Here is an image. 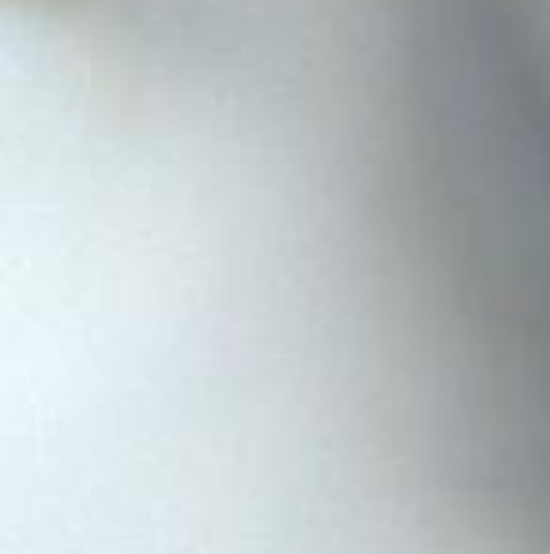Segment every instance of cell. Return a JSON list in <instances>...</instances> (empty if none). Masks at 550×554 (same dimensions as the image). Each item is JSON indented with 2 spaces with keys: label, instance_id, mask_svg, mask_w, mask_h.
<instances>
[{
  "label": "cell",
  "instance_id": "1",
  "mask_svg": "<svg viewBox=\"0 0 550 554\" xmlns=\"http://www.w3.org/2000/svg\"><path fill=\"white\" fill-rule=\"evenodd\" d=\"M494 68H550V64H494Z\"/></svg>",
  "mask_w": 550,
  "mask_h": 554
}]
</instances>
